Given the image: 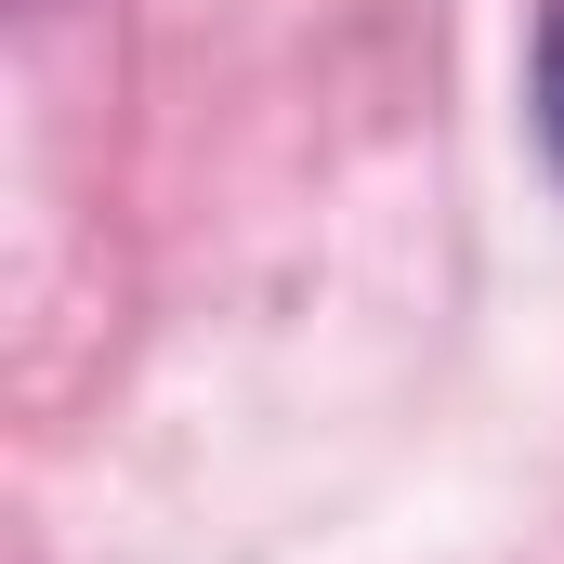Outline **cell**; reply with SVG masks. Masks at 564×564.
<instances>
[{"mask_svg":"<svg viewBox=\"0 0 564 564\" xmlns=\"http://www.w3.org/2000/svg\"><path fill=\"white\" fill-rule=\"evenodd\" d=\"M525 93H539V144H552V171H564V13L539 26V79Z\"/></svg>","mask_w":564,"mask_h":564,"instance_id":"cell-1","label":"cell"}]
</instances>
